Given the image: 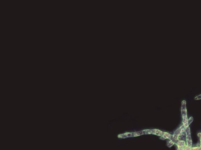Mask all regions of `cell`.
<instances>
[{"label":"cell","instance_id":"cell-1","mask_svg":"<svg viewBox=\"0 0 201 150\" xmlns=\"http://www.w3.org/2000/svg\"><path fill=\"white\" fill-rule=\"evenodd\" d=\"M186 101L185 100L183 101L181 103V112L182 116L183 118V123L184 125L185 128L189 127L188 124V116H187V111L186 107Z\"/></svg>","mask_w":201,"mask_h":150},{"label":"cell","instance_id":"cell-2","mask_svg":"<svg viewBox=\"0 0 201 150\" xmlns=\"http://www.w3.org/2000/svg\"><path fill=\"white\" fill-rule=\"evenodd\" d=\"M185 128L184 127V125H182L180 127L179 129H177L175 132H174V134L172 137V141L174 142V143L176 144V143L179 140V138L181 134L183 133L184 132H185Z\"/></svg>","mask_w":201,"mask_h":150},{"label":"cell","instance_id":"cell-3","mask_svg":"<svg viewBox=\"0 0 201 150\" xmlns=\"http://www.w3.org/2000/svg\"><path fill=\"white\" fill-rule=\"evenodd\" d=\"M185 134H186V143H187V146L192 147L191 137L190 128L189 127H187L185 130Z\"/></svg>","mask_w":201,"mask_h":150},{"label":"cell","instance_id":"cell-4","mask_svg":"<svg viewBox=\"0 0 201 150\" xmlns=\"http://www.w3.org/2000/svg\"><path fill=\"white\" fill-rule=\"evenodd\" d=\"M176 144L178 146V149L179 150H184L186 146L185 142L182 140H179Z\"/></svg>","mask_w":201,"mask_h":150},{"label":"cell","instance_id":"cell-5","mask_svg":"<svg viewBox=\"0 0 201 150\" xmlns=\"http://www.w3.org/2000/svg\"><path fill=\"white\" fill-rule=\"evenodd\" d=\"M193 118L192 117H190V118H189V119L188 120V125H189V126L190 125V124H191V123L193 121Z\"/></svg>","mask_w":201,"mask_h":150},{"label":"cell","instance_id":"cell-6","mask_svg":"<svg viewBox=\"0 0 201 150\" xmlns=\"http://www.w3.org/2000/svg\"><path fill=\"white\" fill-rule=\"evenodd\" d=\"M174 142L172 141H170L169 143L168 144V146L169 147H170L174 145Z\"/></svg>","mask_w":201,"mask_h":150},{"label":"cell","instance_id":"cell-7","mask_svg":"<svg viewBox=\"0 0 201 150\" xmlns=\"http://www.w3.org/2000/svg\"><path fill=\"white\" fill-rule=\"evenodd\" d=\"M191 150H200V148L198 147H191Z\"/></svg>","mask_w":201,"mask_h":150},{"label":"cell","instance_id":"cell-8","mask_svg":"<svg viewBox=\"0 0 201 150\" xmlns=\"http://www.w3.org/2000/svg\"><path fill=\"white\" fill-rule=\"evenodd\" d=\"M201 99V95H199L198 96H197L195 98V100H200Z\"/></svg>","mask_w":201,"mask_h":150},{"label":"cell","instance_id":"cell-9","mask_svg":"<svg viewBox=\"0 0 201 150\" xmlns=\"http://www.w3.org/2000/svg\"><path fill=\"white\" fill-rule=\"evenodd\" d=\"M198 137H200H200H201V133H198Z\"/></svg>","mask_w":201,"mask_h":150},{"label":"cell","instance_id":"cell-10","mask_svg":"<svg viewBox=\"0 0 201 150\" xmlns=\"http://www.w3.org/2000/svg\"><path fill=\"white\" fill-rule=\"evenodd\" d=\"M200 145H201V137L200 138Z\"/></svg>","mask_w":201,"mask_h":150}]
</instances>
